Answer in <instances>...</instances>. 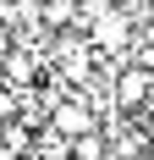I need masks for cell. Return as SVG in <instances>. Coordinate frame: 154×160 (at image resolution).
I'll list each match as a JSON object with an SVG mask.
<instances>
[{
  "label": "cell",
  "mask_w": 154,
  "mask_h": 160,
  "mask_svg": "<svg viewBox=\"0 0 154 160\" xmlns=\"http://www.w3.org/2000/svg\"><path fill=\"white\" fill-rule=\"evenodd\" d=\"M33 155L39 160H72V138H61L55 127H39L33 132Z\"/></svg>",
  "instance_id": "2"
},
{
  "label": "cell",
  "mask_w": 154,
  "mask_h": 160,
  "mask_svg": "<svg viewBox=\"0 0 154 160\" xmlns=\"http://www.w3.org/2000/svg\"><path fill=\"white\" fill-rule=\"evenodd\" d=\"M0 88H6V83H0Z\"/></svg>",
  "instance_id": "3"
},
{
  "label": "cell",
  "mask_w": 154,
  "mask_h": 160,
  "mask_svg": "<svg viewBox=\"0 0 154 160\" xmlns=\"http://www.w3.org/2000/svg\"><path fill=\"white\" fill-rule=\"evenodd\" d=\"M50 127L61 132V138H83V132H94L99 122H94V111H88V99H83V94H66V99H55Z\"/></svg>",
  "instance_id": "1"
}]
</instances>
